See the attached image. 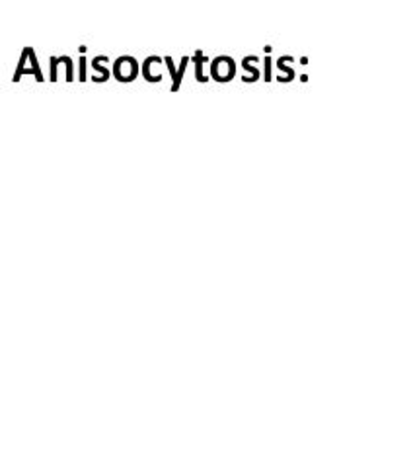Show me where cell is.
I'll use <instances>...</instances> for the list:
<instances>
[{"label": "cell", "instance_id": "cell-1", "mask_svg": "<svg viewBox=\"0 0 415 468\" xmlns=\"http://www.w3.org/2000/svg\"><path fill=\"white\" fill-rule=\"evenodd\" d=\"M203 58H205V57H203V53H201V51H197V53H196V63H197V70H196V72H197V79H199V80H205V77H203V65H201Z\"/></svg>", "mask_w": 415, "mask_h": 468}, {"label": "cell", "instance_id": "cell-2", "mask_svg": "<svg viewBox=\"0 0 415 468\" xmlns=\"http://www.w3.org/2000/svg\"><path fill=\"white\" fill-rule=\"evenodd\" d=\"M187 61H189L187 57H184V58H182V67H180V70H177V79H176V82H174V88H177V84H180L182 75H184V70H186V67H187Z\"/></svg>", "mask_w": 415, "mask_h": 468}, {"label": "cell", "instance_id": "cell-3", "mask_svg": "<svg viewBox=\"0 0 415 468\" xmlns=\"http://www.w3.org/2000/svg\"><path fill=\"white\" fill-rule=\"evenodd\" d=\"M61 61L67 65V77H69V80H70V79H72V63H70V58H69L67 55H63Z\"/></svg>", "mask_w": 415, "mask_h": 468}, {"label": "cell", "instance_id": "cell-4", "mask_svg": "<svg viewBox=\"0 0 415 468\" xmlns=\"http://www.w3.org/2000/svg\"><path fill=\"white\" fill-rule=\"evenodd\" d=\"M57 63H59V58L53 57V58H51V79H53V80L57 79Z\"/></svg>", "mask_w": 415, "mask_h": 468}, {"label": "cell", "instance_id": "cell-5", "mask_svg": "<svg viewBox=\"0 0 415 468\" xmlns=\"http://www.w3.org/2000/svg\"><path fill=\"white\" fill-rule=\"evenodd\" d=\"M86 77V58L80 57V80H84Z\"/></svg>", "mask_w": 415, "mask_h": 468}]
</instances>
